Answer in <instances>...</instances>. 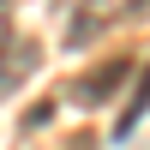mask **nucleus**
I'll list each match as a JSON object with an SVG mask.
<instances>
[{"label":"nucleus","mask_w":150,"mask_h":150,"mask_svg":"<svg viewBox=\"0 0 150 150\" xmlns=\"http://www.w3.org/2000/svg\"><path fill=\"white\" fill-rule=\"evenodd\" d=\"M42 66V48L30 42V36H12L6 30V54H0V96H12V90H24V78Z\"/></svg>","instance_id":"f257e3e1"},{"label":"nucleus","mask_w":150,"mask_h":150,"mask_svg":"<svg viewBox=\"0 0 150 150\" xmlns=\"http://www.w3.org/2000/svg\"><path fill=\"white\" fill-rule=\"evenodd\" d=\"M126 78H138V66H132V60H102L90 78H78V84H72V102H78V108H96L108 90H120Z\"/></svg>","instance_id":"f03ea898"},{"label":"nucleus","mask_w":150,"mask_h":150,"mask_svg":"<svg viewBox=\"0 0 150 150\" xmlns=\"http://www.w3.org/2000/svg\"><path fill=\"white\" fill-rule=\"evenodd\" d=\"M114 18H126V0H90V6L72 18V30H66V48H84L90 36H102Z\"/></svg>","instance_id":"7ed1b4c3"},{"label":"nucleus","mask_w":150,"mask_h":150,"mask_svg":"<svg viewBox=\"0 0 150 150\" xmlns=\"http://www.w3.org/2000/svg\"><path fill=\"white\" fill-rule=\"evenodd\" d=\"M6 24H12V6L0 0V42H6Z\"/></svg>","instance_id":"20e7f679"}]
</instances>
